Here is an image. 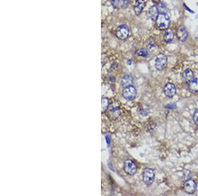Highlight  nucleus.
<instances>
[{
    "label": "nucleus",
    "mask_w": 198,
    "mask_h": 196,
    "mask_svg": "<svg viewBox=\"0 0 198 196\" xmlns=\"http://www.w3.org/2000/svg\"><path fill=\"white\" fill-rule=\"evenodd\" d=\"M156 23L159 29L166 30L168 28L171 21H170V18L168 16H167V15L165 13H160L156 18Z\"/></svg>",
    "instance_id": "obj_1"
},
{
    "label": "nucleus",
    "mask_w": 198,
    "mask_h": 196,
    "mask_svg": "<svg viewBox=\"0 0 198 196\" xmlns=\"http://www.w3.org/2000/svg\"><path fill=\"white\" fill-rule=\"evenodd\" d=\"M155 174L154 170L149 168H147V169L143 170V180L144 183L147 186L151 185L153 183L154 180H155Z\"/></svg>",
    "instance_id": "obj_2"
},
{
    "label": "nucleus",
    "mask_w": 198,
    "mask_h": 196,
    "mask_svg": "<svg viewBox=\"0 0 198 196\" xmlns=\"http://www.w3.org/2000/svg\"><path fill=\"white\" fill-rule=\"evenodd\" d=\"M122 95H123L124 98L126 99L127 101H133L136 97L137 90L134 86L130 85L125 87L123 90Z\"/></svg>",
    "instance_id": "obj_3"
},
{
    "label": "nucleus",
    "mask_w": 198,
    "mask_h": 196,
    "mask_svg": "<svg viewBox=\"0 0 198 196\" xmlns=\"http://www.w3.org/2000/svg\"><path fill=\"white\" fill-rule=\"evenodd\" d=\"M124 170L125 172L128 174V175L133 176L137 172V167L136 164L131 160L128 159L124 163Z\"/></svg>",
    "instance_id": "obj_4"
},
{
    "label": "nucleus",
    "mask_w": 198,
    "mask_h": 196,
    "mask_svg": "<svg viewBox=\"0 0 198 196\" xmlns=\"http://www.w3.org/2000/svg\"><path fill=\"white\" fill-rule=\"evenodd\" d=\"M167 65V57L164 54H159L155 60V67L157 70L162 71Z\"/></svg>",
    "instance_id": "obj_5"
},
{
    "label": "nucleus",
    "mask_w": 198,
    "mask_h": 196,
    "mask_svg": "<svg viewBox=\"0 0 198 196\" xmlns=\"http://www.w3.org/2000/svg\"><path fill=\"white\" fill-rule=\"evenodd\" d=\"M116 36L120 40L126 39L130 35V30L126 25H121L116 29Z\"/></svg>",
    "instance_id": "obj_6"
},
{
    "label": "nucleus",
    "mask_w": 198,
    "mask_h": 196,
    "mask_svg": "<svg viewBox=\"0 0 198 196\" xmlns=\"http://www.w3.org/2000/svg\"><path fill=\"white\" fill-rule=\"evenodd\" d=\"M197 188V184L194 180L189 179L186 180L184 183V190L188 194H192L196 192Z\"/></svg>",
    "instance_id": "obj_7"
},
{
    "label": "nucleus",
    "mask_w": 198,
    "mask_h": 196,
    "mask_svg": "<svg viewBox=\"0 0 198 196\" xmlns=\"http://www.w3.org/2000/svg\"><path fill=\"white\" fill-rule=\"evenodd\" d=\"M165 95L168 98H172L176 93V88L173 83H166L164 87Z\"/></svg>",
    "instance_id": "obj_8"
},
{
    "label": "nucleus",
    "mask_w": 198,
    "mask_h": 196,
    "mask_svg": "<svg viewBox=\"0 0 198 196\" xmlns=\"http://www.w3.org/2000/svg\"><path fill=\"white\" fill-rule=\"evenodd\" d=\"M159 9L158 7L153 5L151 7L148 11H147V16H148L153 21H156L157 17L159 16Z\"/></svg>",
    "instance_id": "obj_9"
},
{
    "label": "nucleus",
    "mask_w": 198,
    "mask_h": 196,
    "mask_svg": "<svg viewBox=\"0 0 198 196\" xmlns=\"http://www.w3.org/2000/svg\"><path fill=\"white\" fill-rule=\"evenodd\" d=\"M177 38L181 42H185L188 38V32L184 27H180L177 30Z\"/></svg>",
    "instance_id": "obj_10"
},
{
    "label": "nucleus",
    "mask_w": 198,
    "mask_h": 196,
    "mask_svg": "<svg viewBox=\"0 0 198 196\" xmlns=\"http://www.w3.org/2000/svg\"><path fill=\"white\" fill-rule=\"evenodd\" d=\"M145 7V1L144 0H137L134 6V11L136 15H139Z\"/></svg>",
    "instance_id": "obj_11"
},
{
    "label": "nucleus",
    "mask_w": 198,
    "mask_h": 196,
    "mask_svg": "<svg viewBox=\"0 0 198 196\" xmlns=\"http://www.w3.org/2000/svg\"><path fill=\"white\" fill-rule=\"evenodd\" d=\"M133 83V78L131 75L126 74L122 78L121 85L123 87H126L130 85H132Z\"/></svg>",
    "instance_id": "obj_12"
},
{
    "label": "nucleus",
    "mask_w": 198,
    "mask_h": 196,
    "mask_svg": "<svg viewBox=\"0 0 198 196\" xmlns=\"http://www.w3.org/2000/svg\"><path fill=\"white\" fill-rule=\"evenodd\" d=\"M111 4L114 7L125 8L129 4V0H110Z\"/></svg>",
    "instance_id": "obj_13"
},
{
    "label": "nucleus",
    "mask_w": 198,
    "mask_h": 196,
    "mask_svg": "<svg viewBox=\"0 0 198 196\" xmlns=\"http://www.w3.org/2000/svg\"><path fill=\"white\" fill-rule=\"evenodd\" d=\"M188 88L190 91L192 93L198 92V79L194 78L188 83Z\"/></svg>",
    "instance_id": "obj_14"
},
{
    "label": "nucleus",
    "mask_w": 198,
    "mask_h": 196,
    "mask_svg": "<svg viewBox=\"0 0 198 196\" xmlns=\"http://www.w3.org/2000/svg\"><path fill=\"white\" fill-rule=\"evenodd\" d=\"M182 77L186 82L189 83L190 81L194 79V72L190 69H188L185 70L184 73H182Z\"/></svg>",
    "instance_id": "obj_15"
},
{
    "label": "nucleus",
    "mask_w": 198,
    "mask_h": 196,
    "mask_svg": "<svg viewBox=\"0 0 198 196\" xmlns=\"http://www.w3.org/2000/svg\"><path fill=\"white\" fill-rule=\"evenodd\" d=\"M164 39L167 43L171 42L174 39V33L171 30L166 31L164 35Z\"/></svg>",
    "instance_id": "obj_16"
},
{
    "label": "nucleus",
    "mask_w": 198,
    "mask_h": 196,
    "mask_svg": "<svg viewBox=\"0 0 198 196\" xmlns=\"http://www.w3.org/2000/svg\"><path fill=\"white\" fill-rule=\"evenodd\" d=\"M109 100L107 98H102V101H101V104H102V110L103 112H105L107 108L109 107Z\"/></svg>",
    "instance_id": "obj_17"
},
{
    "label": "nucleus",
    "mask_w": 198,
    "mask_h": 196,
    "mask_svg": "<svg viewBox=\"0 0 198 196\" xmlns=\"http://www.w3.org/2000/svg\"><path fill=\"white\" fill-rule=\"evenodd\" d=\"M137 54L139 55V56L141 57H147L148 56V52L147 51L146 49L145 48H141L137 52Z\"/></svg>",
    "instance_id": "obj_18"
},
{
    "label": "nucleus",
    "mask_w": 198,
    "mask_h": 196,
    "mask_svg": "<svg viewBox=\"0 0 198 196\" xmlns=\"http://www.w3.org/2000/svg\"><path fill=\"white\" fill-rule=\"evenodd\" d=\"M193 119L195 124H196L197 126H198V109H197V110L195 111L193 116Z\"/></svg>",
    "instance_id": "obj_19"
},
{
    "label": "nucleus",
    "mask_w": 198,
    "mask_h": 196,
    "mask_svg": "<svg viewBox=\"0 0 198 196\" xmlns=\"http://www.w3.org/2000/svg\"><path fill=\"white\" fill-rule=\"evenodd\" d=\"M159 9V11H161V13H163L162 12L165 11V9H166V6L164 4H162V5H160L159 6V8H158Z\"/></svg>",
    "instance_id": "obj_20"
},
{
    "label": "nucleus",
    "mask_w": 198,
    "mask_h": 196,
    "mask_svg": "<svg viewBox=\"0 0 198 196\" xmlns=\"http://www.w3.org/2000/svg\"><path fill=\"white\" fill-rule=\"evenodd\" d=\"M196 40H197V42H198V31H197V34H196Z\"/></svg>",
    "instance_id": "obj_21"
}]
</instances>
